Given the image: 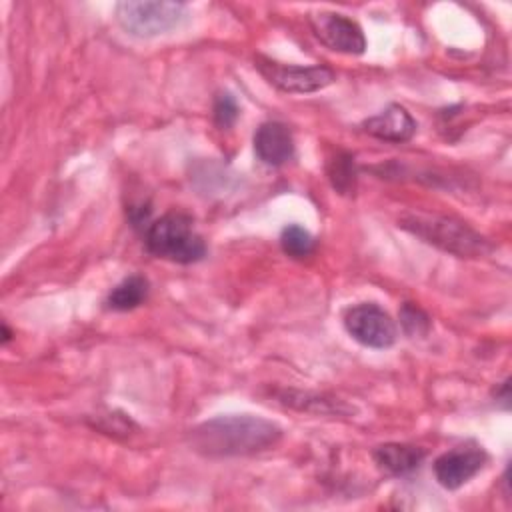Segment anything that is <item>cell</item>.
<instances>
[{
    "instance_id": "cell-1",
    "label": "cell",
    "mask_w": 512,
    "mask_h": 512,
    "mask_svg": "<svg viewBox=\"0 0 512 512\" xmlns=\"http://www.w3.org/2000/svg\"><path fill=\"white\" fill-rule=\"evenodd\" d=\"M282 428L254 414H226L206 420L190 430L194 452L208 458H232L264 452L278 444Z\"/></svg>"
},
{
    "instance_id": "cell-2",
    "label": "cell",
    "mask_w": 512,
    "mask_h": 512,
    "mask_svg": "<svg viewBox=\"0 0 512 512\" xmlns=\"http://www.w3.org/2000/svg\"><path fill=\"white\" fill-rule=\"evenodd\" d=\"M398 226L458 258H476L490 250V244L484 236L452 216L410 212L400 218Z\"/></svg>"
},
{
    "instance_id": "cell-3",
    "label": "cell",
    "mask_w": 512,
    "mask_h": 512,
    "mask_svg": "<svg viewBox=\"0 0 512 512\" xmlns=\"http://www.w3.org/2000/svg\"><path fill=\"white\" fill-rule=\"evenodd\" d=\"M144 244L150 254L176 264H194L206 256V242L188 214L168 212L148 224Z\"/></svg>"
},
{
    "instance_id": "cell-4",
    "label": "cell",
    "mask_w": 512,
    "mask_h": 512,
    "mask_svg": "<svg viewBox=\"0 0 512 512\" xmlns=\"http://www.w3.org/2000/svg\"><path fill=\"white\" fill-rule=\"evenodd\" d=\"M116 22L136 38H154L174 30L186 18V4L182 2H118L114 8Z\"/></svg>"
},
{
    "instance_id": "cell-5",
    "label": "cell",
    "mask_w": 512,
    "mask_h": 512,
    "mask_svg": "<svg viewBox=\"0 0 512 512\" xmlns=\"http://www.w3.org/2000/svg\"><path fill=\"white\" fill-rule=\"evenodd\" d=\"M346 332L362 346L384 350L394 346L398 328L392 316L374 302H362L344 312Z\"/></svg>"
},
{
    "instance_id": "cell-6",
    "label": "cell",
    "mask_w": 512,
    "mask_h": 512,
    "mask_svg": "<svg viewBox=\"0 0 512 512\" xmlns=\"http://www.w3.org/2000/svg\"><path fill=\"white\" fill-rule=\"evenodd\" d=\"M258 72L278 90L288 94H308L330 86L336 80V74L328 66H296L282 64L270 58H256Z\"/></svg>"
},
{
    "instance_id": "cell-7",
    "label": "cell",
    "mask_w": 512,
    "mask_h": 512,
    "mask_svg": "<svg viewBox=\"0 0 512 512\" xmlns=\"http://www.w3.org/2000/svg\"><path fill=\"white\" fill-rule=\"evenodd\" d=\"M308 22L316 38L330 50L352 56L364 54L366 36L352 18L338 12H316L308 16Z\"/></svg>"
},
{
    "instance_id": "cell-8",
    "label": "cell",
    "mask_w": 512,
    "mask_h": 512,
    "mask_svg": "<svg viewBox=\"0 0 512 512\" xmlns=\"http://www.w3.org/2000/svg\"><path fill=\"white\" fill-rule=\"evenodd\" d=\"M488 454L478 444L456 446L434 460V476L446 490H458L472 480L486 464Z\"/></svg>"
},
{
    "instance_id": "cell-9",
    "label": "cell",
    "mask_w": 512,
    "mask_h": 512,
    "mask_svg": "<svg viewBox=\"0 0 512 512\" xmlns=\"http://www.w3.org/2000/svg\"><path fill=\"white\" fill-rule=\"evenodd\" d=\"M254 152L266 166H282L294 156V138L286 124L264 122L254 134Z\"/></svg>"
},
{
    "instance_id": "cell-10",
    "label": "cell",
    "mask_w": 512,
    "mask_h": 512,
    "mask_svg": "<svg viewBox=\"0 0 512 512\" xmlns=\"http://www.w3.org/2000/svg\"><path fill=\"white\" fill-rule=\"evenodd\" d=\"M362 128H364V132H368L370 136H374L378 140L400 144V142H408L414 136L416 120L404 106L390 104L380 114L364 120Z\"/></svg>"
},
{
    "instance_id": "cell-11",
    "label": "cell",
    "mask_w": 512,
    "mask_h": 512,
    "mask_svg": "<svg viewBox=\"0 0 512 512\" xmlns=\"http://www.w3.org/2000/svg\"><path fill=\"white\" fill-rule=\"evenodd\" d=\"M372 458L380 470L392 476H406L422 464V460L426 458V452L414 444L388 442V444H380L372 452Z\"/></svg>"
},
{
    "instance_id": "cell-12",
    "label": "cell",
    "mask_w": 512,
    "mask_h": 512,
    "mask_svg": "<svg viewBox=\"0 0 512 512\" xmlns=\"http://www.w3.org/2000/svg\"><path fill=\"white\" fill-rule=\"evenodd\" d=\"M148 292H150L148 280L140 274H132L110 290L106 298V306L118 312L134 310L148 298Z\"/></svg>"
},
{
    "instance_id": "cell-13",
    "label": "cell",
    "mask_w": 512,
    "mask_h": 512,
    "mask_svg": "<svg viewBox=\"0 0 512 512\" xmlns=\"http://www.w3.org/2000/svg\"><path fill=\"white\" fill-rule=\"evenodd\" d=\"M280 246H282V252L286 256L302 260V258H306V256H310L314 252L316 240H314V236L306 228H302L298 224H288L280 232Z\"/></svg>"
},
{
    "instance_id": "cell-14",
    "label": "cell",
    "mask_w": 512,
    "mask_h": 512,
    "mask_svg": "<svg viewBox=\"0 0 512 512\" xmlns=\"http://www.w3.org/2000/svg\"><path fill=\"white\" fill-rule=\"evenodd\" d=\"M328 178L340 194H352L356 190V166L350 154H336L328 164Z\"/></svg>"
},
{
    "instance_id": "cell-15",
    "label": "cell",
    "mask_w": 512,
    "mask_h": 512,
    "mask_svg": "<svg viewBox=\"0 0 512 512\" xmlns=\"http://www.w3.org/2000/svg\"><path fill=\"white\" fill-rule=\"evenodd\" d=\"M238 112H240V110H238V104H236V100H234L232 94L220 92V94L216 96L212 114H214V122H216L218 128H222V130H224V128H230V126L236 122Z\"/></svg>"
},
{
    "instance_id": "cell-16",
    "label": "cell",
    "mask_w": 512,
    "mask_h": 512,
    "mask_svg": "<svg viewBox=\"0 0 512 512\" xmlns=\"http://www.w3.org/2000/svg\"><path fill=\"white\" fill-rule=\"evenodd\" d=\"M400 322H402V326H404V330L410 334V336H422V334H426V330H428V326H430V320H428V316L418 308V306H414L412 302H406L404 306H402V310H400Z\"/></svg>"
}]
</instances>
